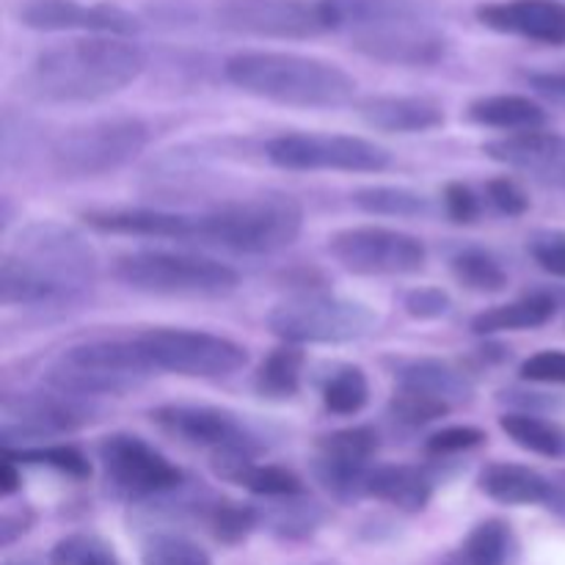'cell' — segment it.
I'll use <instances>...</instances> for the list:
<instances>
[{
	"label": "cell",
	"mask_w": 565,
	"mask_h": 565,
	"mask_svg": "<svg viewBox=\"0 0 565 565\" xmlns=\"http://www.w3.org/2000/svg\"><path fill=\"white\" fill-rule=\"evenodd\" d=\"M20 486H22L20 463L3 452V456H0V497L17 494V491H20Z\"/></svg>",
	"instance_id": "c3c4849f"
},
{
	"label": "cell",
	"mask_w": 565,
	"mask_h": 565,
	"mask_svg": "<svg viewBox=\"0 0 565 565\" xmlns=\"http://www.w3.org/2000/svg\"><path fill=\"white\" fill-rule=\"evenodd\" d=\"M149 143L147 121L108 116L70 127L50 147V169L61 180H92L114 174L138 158Z\"/></svg>",
	"instance_id": "8992f818"
},
{
	"label": "cell",
	"mask_w": 565,
	"mask_h": 565,
	"mask_svg": "<svg viewBox=\"0 0 565 565\" xmlns=\"http://www.w3.org/2000/svg\"><path fill=\"white\" fill-rule=\"evenodd\" d=\"M527 248L530 257L535 259V265L541 270H546L550 276H557V279H565V232H539V235L530 237Z\"/></svg>",
	"instance_id": "7bdbcfd3"
},
{
	"label": "cell",
	"mask_w": 565,
	"mask_h": 565,
	"mask_svg": "<svg viewBox=\"0 0 565 565\" xmlns=\"http://www.w3.org/2000/svg\"><path fill=\"white\" fill-rule=\"evenodd\" d=\"M351 44L367 58L392 66H434L447 55V36L436 22L359 33Z\"/></svg>",
	"instance_id": "ffe728a7"
},
{
	"label": "cell",
	"mask_w": 565,
	"mask_h": 565,
	"mask_svg": "<svg viewBox=\"0 0 565 565\" xmlns=\"http://www.w3.org/2000/svg\"><path fill=\"white\" fill-rule=\"evenodd\" d=\"M356 110L364 125L392 136H417L445 125V108L419 94H379L362 99Z\"/></svg>",
	"instance_id": "7402d4cb"
},
{
	"label": "cell",
	"mask_w": 565,
	"mask_h": 565,
	"mask_svg": "<svg viewBox=\"0 0 565 565\" xmlns=\"http://www.w3.org/2000/svg\"><path fill=\"white\" fill-rule=\"evenodd\" d=\"M530 81H533V86L539 88V92L550 94V97L565 99V75H533Z\"/></svg>",
	"instance_id": "f907efd6"
},
{
	"label": "cell",
	"mask_w": 565,
	"mask_h": 565,
	"mask_svg": "<svg viewBox=\"0 0 565 565\" xmlns=\"http://www.w3.org/2000/svg\"><path fill=\"white\" fill-rule=\"evenodd\" d=\"M17 17L33 31H86L88 36L132 39L141 33V20L116 3H81V0H22Z\"/></svg>",
	"instance_id": "9a60e30c"
},
{
	"label": "cell",
	"mask_w": 565,
	"mask_h": 565,
	"mask_svg": "<svg viewBox=\"0 0 565 565\" xmlns=\"http://www.w3.org/2000/svg\"><path fill=\"white\" fill-rule=\"evenodd\" d=\"M513 533L502 519H486L439 565H508Z\"/></svg>",
	"instance_id": "f546056e"
},
{
	"label": "cell",
	"mask_w": 565,
	"mask_h": 565,
	"mask_svg": "<svg viewBox=\"0 0 565 565\" xmlns=\"http://www.w3.org/2000/svg\"><path fill=\"white\" fill-rule=\"evenodd\" d=\"M450 270L452 279L469 292L497 296V292L508 290V270L502 268L494 254L483 252V248H463V252H458L452 257Z\"/></svg>",
	"instance_id": "1f68e13d"
},
{
	"label": "cell",
	"mask_w": 565,
	"mask_h": 565,
	"mask_svg": "<svg viewBox=\"0 0 565 565\" xmlns=\"http://www.w3.org/2000/svg\"><path fill=\"white\" fill-rule=\"evenodd\" d=\"M353 204L367 215L384 218H419L428 213V196L401 185H373L353 193Z\"/></svg>",
	"instance_id": "d6a6232c"
},
{
	"label": "cell",
	"mask_w": 565,
	"mask_h": 565,
	"mask_svg": "<svg viewBox=\"0 0 565 565\" xmlns=\"http://www.w3.org/2000/svg\"><path fill=\"white\" fill-rule=\"evenodd\" d=\"M265 323L287 345H345L364 340L379 326V315L353 298L298 292L276 303Z\"/></svg>",
	"instance_id": "ba28073f"
},
{
	"label": "cell",
	"mask_w": 565,
	"mask_h": 565,
	"mask_svg": "<svg viewBox=\"0 0 565 565\" xmlns=\"http://www.w3.org/2000/svg\"><path fill=\"white\" fill-rule=\"evenodd\" d=\"M99 463H103L105 480L114 486V491L130 497V500L169 494L182 483L180 469L141 436H108L99 445Z\"/></svg>",
	"instance_id": "4fadbf2b"
},
{
	"label": "cell",
	"mask_w": 565,
	"mask_h": 565,
	"mask_svg": "<svg viewBox=\"0 0 565 565\" xmlns=\"http://www.w3.org/2000/svg\"><path fill=\"white\" fill-rule=\"evenodd\" d=\"M500 428L508 439L522 450L541 458H563L565 456V430L557 423L544 417H535L527 412H511L500 417Z\"/></svg>",
	"instance_id": "4dcf8cb0"
},
{
	"label": "cell",
	"mask_w": 565,
	"mask_h": 565,
	"mask_svg": "<svg viewBox=\"0 0 565 565\" xmlns=\"http://www.w3.org/2000/svg\"><path fill=\"white\" fill-rule=\"evenodd\" d=\"M445 210L452 224H475L480 215V202L472 188L463 182H450L445 188Z\"/></svg>",
	"instance_id": "7dc6e473"
},
{
	"label": "cell",
	"mask_w": 565,
	"mask_h": 565,
	"mask_svg": "<svg viewBox=\"0 0 565 565\" xmlns=\"http://www.w3.org/2000/svg\"><path fill=\"white\" fill-rule=\"evenodd\" d=\"M147 70L141 44L121 36H81L53 44L25 72V92L42 103H99L125 92Z\"/></svg>",
	"instance_id": "7a4b0ae2"
},
{
	"label": "cell",
	"mask_w": 565,
	"mask_h": 565,
	"mask_svg": "<svg viewBox=\"0 0 565 565\" xmlns=\"http://www.w3.org/2000/svg\"><path fill=\"white\" fill-rule=\"evenodd\" d=\"M406 312L414 320H436L450 312L452 301L441 287H417L406 296Z\"/></svg>",
	"instance_id": "f6af8a7d"
},
{
	"label": "cell",
	"mask_w": 565,
	"mask_h": 565,
	"mask_svg": "<svg viewBox=\"0 0 565 565\" xmlns=\"http://www.w3.org/2000/svg\"><path fill=\"white\" fill-rule=\"evenodd\" d=\"M370 401V381L362 367H342L323 386V406L337 417H353Z\"/></svg>",
	"instance_id": "e575fe53"
},
{
	"label": "cell",
	"mask_w": 565,
	"mask_h": 565,
	"mask_svg": "<svg viewBox=\"0 0 565 565\" xmlns=\"http://www.w3.org/2000/svg\"><path fill=\"white\" fill-rule=\"evenodd\" d=\"M329 31H345L351 36L370 31H386L397 25L436 22L439 0H320Z\"/></svg>",
	"instance_id": "e0dca14e"
},
{
	"label": "cell",
	"mask_w": 565,
	"mask_h": 565,
	"mask_svg": "<svg viewBox=\"0 0 565 565\" xmlns=\"http://www.w3.org/2000/svg\"><path fill=\"white\" fill-rule=\"evenodd\" d=\"M489 436L480 428H472V425H452V428L436 430L434 436H428L425 441V452L434 458H447L458 456V452H469L475 447L486 445Z\"/></svg>",
	"instance_id": "60d3db41"
},
{
	"label": "cell",
	"mask_w": 565,
	"mask_h": 565,
	"mask_svg": "<svg viewBox=\"0 0 565 565\" xmlns=\"http://www.w3.org/2000/svg\"><path fill=\"white\" fill-rule=\"evenodd\" d=\"M303 364H307V353L301 345H279L263 359L254 375V390L268 401H287L296 397L303 381Z\"/></svg>",
	"instance_id": "f1b7e54d"
},
{
	"label": "cell",
	"mask_w": 565,
	"mask_h": 565,
	"mask_svg": "<svg viewBox=\"0 0 565 565\" xmlns=\"http://www.w3.org/2000/svg\"><path fill=\"white\" fill-rule=\"evenodd\" d=\"M92 243L58 221L28 224L0 263V301L6 307H61L81 301L97 281Z\"/></svg>",
	"instance_id": "6da1fadb"
},
{
	"label": "cell",
	"mask_w": 565,
	"mask_h": 565,
	"mask_svg": "<svg viewBox=\"0 0 565 565\" xmlns=\"http://www.w3.org/2000/svg\"><path fill=\"white\" fill-rule=\"evenodd\" d=\"M296 500H290V511H285L276 519V533H279L281 539H307V535L315 533V527H318L320 522L318 508L298 505Z\"/></svg>",
	"instance_id": "bcb514c9"
},
{
	"label": "cell",
	"mask_w": 565,
	"mask_h": 565,
	"mask_svg": "<svg viewBox=\"0 0 565 565\" xmlns=\"http://www.w3.org/2000/svg\"><path fill=\"white\" fill-rule=\"evenodd\" d=\"M452 412V406L441 397L430 395V392L414 390V386H397V392L390 401V414L397 423L408 425V428H423V425L445 419Z\"/></svg>",
	"instance_id": "d590c367"
},
{
	"label": "cell",
	"mask_w": 565,
	"mask_h": 565,
	"mask_svg": "<svg viewBox=\"0 0 565 565\" xmlns=\"http://www.w3.org/2000/svg\"><path fill=\"white\" fill-rule=\"evenodd\" d=\"M519 375L530 384H550V386H565V351L561 348H546V351L533 353L524 359Z\"/></svg>",
	"instance_id": "b9f144b4"
},
{
	"label": "cell",
	"mask_w": 565,
	"mask_h": 565,
	"mask_svg": "<svg viewBox=\"0 0 565 565\" xmlns=\"http://www.w3.org/2000/svg\"><path fill=\"white\" fill-rule=\"evenodd\" d=\"M92 230L103 235L125 237H158V241H193L196 237V215L169 213L152 207H105L83 213Z\"/></svg>",
	"instance_id": "44dd1931"
},
{
	"label": "cell",
	"mask_w": 565,
	"mask_h": 565,
	"mask_svg": "<svg viewBox=\"0 0 565 565\" xmlns=\"http://www.w3.org/2000/svg\"><path fill=\"white\" fill-rule=\"evenodd\" d=\"M154 367L136 340H94L72 345L50 364L47 384L72 397L127 395L147 384Z\"/></svg>",
	"instance_id": "5b68a950"
},
{
	"label": "cell",
	"mask_w": 565,
	"mask_h": 565,
	"mask_svg": "<svg viewBox=\"0 0 565 565\" xmlns=\"http://www.w3.org/2000/svg\"><path fill=\"white\" fill-rule=\"evenodd\" d=\"M329 252L356 276H414L428 263V248L417 235L373 224L337 232Z\"/></svg>",
	"instance_id": "8fae6325"
},
{
	"label": "cell",
	"mask_w": 565,
	"mask_h": 565,
	"mask_svg": "<svg viewBox=\"0 0 565 565\" xmlns=\"http://www.w3.org/2000/svg\"><path fill=\"white\" fill-rule=\"evenodd\" d=\"M364 494L397 508L401 513H423L434 500V480L417 467L386 463L370 472Z\"/></svg>",
	"instance_id": "d4e9b609"
},
{
	"label": "cell",
	"mask_w": 565,
	"mask_h": 565,
	"mask_svg": "<svg viewBox=\"0 0 565 565\" xmlns=\"http://www.w3.org/2000/svg\"><path fill=\"white\" fill-rule=\"evenodd\" d=\"M152 423L171 439L202 450L254 447L252 434L230 412L210 406H163L152 412Z\"/></svg>",
	"instance_id": "ac0fdd59"
},
{
	"label": "cell",
	"mask_w": 565,
	"mask_h": 565,
	"mask_svg": "<svg viewBox=\"0 0 565 565\" xmlns=\"http://www.w3.org/2000/svg\"><path fill=\"white\" fill-rule=\"evenodd\" d=\"M270 163L285 171H345L375 174L390 169L392 154L381 143L342 132H281L265 147Z\"/></svg>",
	"instance_id": "30bf717a"
},
{
	"label": "cell",
	"mask_w": 565,
	"mask_h": 565,
	"mask_svg": "<svg viewBox=\"0 0 565 565\" xmlns=\"http://www.w3.org/2000/svg\"><path fill=\"white\" fill-rule=\"evenodd\" d=\"M478 22L497 33L565 47V6L561 0H491L478 6Z\"/></svg>",
	"instance_id": "d6986e66"
},
{
	"label": "cell",
	"mask_w": 565,
	"mask_h": 565,
	"mask_svg": "<svg viewBox=\"0 0 565 565\" xmlns=\"http://www.w3.org/2000/svg\"><path fill=\"white\" fill-rule=\"evenodd\" d=\"M3 447H36L47 436L72 434L92 423L94 408L83 397L64 395V392H31V395L11 397L3 403Z\"/></svg>",
	"instance_id": "5bb4252c"
},
{
	"label": "cell",
	"mask_w": 565,
	"mask_h": 565,
	"mask_svg": "<svg viewBox=\"0 0 565 565\" xmlns=\"http://www.w3.org/2000/svg\"><path fill=\"white\" fill-rule=\"evenodd\" d=\"M557 312V301L546 292H533L519 301L500 303V307H489L480 315H475L472 331L480 337L508 334V331H530L541 329L550 323Z\"/></svg>",
	"instance_id": "4316f807"
},
{
	"label": "cell",
	"mask_w": 565,
	"mask_h": 565,
	"mask_svg": "<svg viewBox=\"0 0 565 565\" xmlns=\"http://www.w3.org/2000/svg\"><path fill=\"white\" fill-rule=\"evenodd\" d=\"M141 565H213L207 552L182 535H158L143 546Z\"/></svg>",
	"instance_id": "ab89813d"
},
{
	"label": "cell",
	"mask_w": 565,
	"mask_h": 565,
	"mask_svg": "<svg viewBox=\"0 0 565 565\" xmlns=\"http://www.w3.org/2000/svg\"><path fill=\"white\" fill-rule=\"evenodd\" d=\"M50 565H119L114 546L88 533H72L50 552Z\"/></svg>",
	"instance_id": "f35d334b"
},
{
	"label": "cell",
	"mask_w": 565,
	"mask_h": 565,
	"mask_svg": "<svg viewBox=\"0 0 565 565\" xmlns=\"http://www.w3.org/2000/svg\"><path fill=\"white\" fill-rule=\"evenodd\" d=\"M478 489L500 505H546L555 483L522 463L494 461L478 475Z\"/></svg>",
	"instance_id": "cb8c5ba5"
},
{
	"label": "cell",
	"mask_w": 565,
	"mask_h": 565,
	"mask_svg": "<svg viewBox=\"0 0 565 565\" xmlns=\"http://www.w3.org/2000/svg\"><path fill=\"white\" fill-rule=\"evenodd\" d=\"M6 456L14 458L17 463H39V467H50L70 478H88L92 475V463L83 456L77 447L72 445H36V447H20V450H6Z\"/></svg>",
	"instance_id": "8d00e7d4"
},
{
	"label": "cell",
	"mask_w": 565,
	"mask_h": 565,
	"mask_svg": "<svg viewBox=\"0 0 565 565\" xmlns=\"http://www.w3.org/2000/svg\"><path fill=\"white\" fill-rule=\"evenodd\" d=\"M204 519H207V527L213 533V539L224 546L243 544L259 524V513L252 505H243V502L232 500H221L215 505H210Z\"/></svg>",
	"instance_id": "836d02e7"
},
{
	"label": "cell",
	"mask_w": 565,
	"mask_h": 565,
	"mask_svg": "<svg viewBox=\"0 0 565 565\" xmlns=\"http://www.w3.org/2000/svg\"><path fill=\"white\" fill-rule=\"evenodd\" d=\"M397 381H401V386L430 392L450 406L467 403L472 397V384H469L467 375L452 364L441 362V359H414V362L403 364Z\"/></svg>",
	"instance_id": "83f0119b"
},
{
	"label": "cell",
	"mask_w": 565,
	"mask_h": 565,
	"mask_svg": "<svg viewBox=\"0 0 565 565\" xmlns=\"http://www.w3.org/2000/svg\"><path fill=\"white\" fill-rule=\"evenodd\" d=\"M486 196L494 204L497 213L511 215V218H519V215H524L530 210L527 191L516 180H511V177H494V180H489Z\"/></svg>",
	"instance_id": "ee69618b"
},
{
	"label": "cell",
	"mask_w": 565,
	"mask_h": 565,
	"mask_svg": "<svg viewBox=\"0 0 565 565\" xmlns=\"http://www.w3.org/2000/svg\"><path fill=\"white\" fill-rule=\"evenodd\" d=\"M379 452V434L373 428H342L318 439L315 475L337 500H356L364 494L370 461Z\"/></svg>",
	"instance_id": "2e32d148"
},
{
	"label": "cell",
	"mask_w": 565,
	"mask_h": 565,
	"mask_svg": "<svg viewBox=\"0 0 565 565\" xmlns=\"http://www.w3.org/2000/svg\"><path fill=\"white\" fill-rule=\"evenodd\" d=\"M213 20L224 31L263 39H312L329 33L320 0H215Z\"/></svg>",
	"instance_id": "7c38bea8"
},
{
	"label": "cell",
	"mask_w": 565,
	"mask_h": 565,
	"mask_svg": "<svg viewBox=\"0 0 565 565\" xmlns=\"http://www.w3.org/2000/svg\"><path fill=\"white\" fill-rule=\"evenodd\" d=\"M241 489L252 491L254 497L265 500H292L303 494V480L292 469L276 467V463H254L241 480Z\"/></svg>",
	"instance_id": "74e56055"
},
{
	"label": "cell",
	"mask_w": 565,
	"mask_h": 565,
	"mask_svg": "<svg viewBox=\"0 0 565 565\" xmlns=\"http://www.w3.org/2000/svg\"><path fill=\"white\" fill-rule=\"evenodd\" d=\"M154 373L226 379L248 364V351L230 337L193 329H149L136 337Z\"/></svg>",
	"instance_id": "9c48e42d"
},
{
	"label": "cell",
	"mask_w": 565,
	"mask_h": 565,
	"mask_svg": "<svg viewBox=\"0 0 565 565\" xmlns=\"http://www.w3.org/2000/svg\"><path fill=\"white\" fill-rule=\"evenodd\" d=\"M546 508H550L552 513H555L557 519H563L565 522V489H561V486H555L550 494V500H546Z\"/></svg>",
	"instance_id": "816d5d0a"
},
{
	"label": "cell",
	"mask_w": 565,
	"mask_h": 565,
	"mask_svg": "<svg viewBox=\"0 0 565 565\" xmlns=\"http://www.w3.org/2000/svg\"><path fill=\"white\" fill-rule=\"evenodd\" d=\"M469 119L480 127L505 130L508 136H513V132L544 130L550 116H546L544 105L524 94H491V97H480L469 105Z\"/></svg>",
	"instance_id": "484cf974"
},
{
	"label": "cell",
	"mask_w": 565,
	"mask_h": 565,
	"mask_svg": "<svg viewBox=\"0 0 565 565\" xmlns=\"http://www.w3.org/2000/svg\"><path fill=\"white\" fill-rule=\"evenodd\" d=\"M491 160L544 177H565V138L552 130L513 132L483 147Z\"/></svg>",
	"instance_id": "603a6c76"
},
{
	"label": "cell",
	"mask_w": 565,
	"mask_h": 565,
	"mask_svg": "<svg viewBox=\"0 0 565 565\" xmlns=\"http://www.w3.org/2000/svg\"><path fill=\"white\" fill-rule=\"evenodd\" d=\"M303 230V207L281 191L226 202L196 215V243L235 254H276L292 246Z\"/></svg>",
	"instance_id": "277c9868"
},
{
	"label": "cell",
	"mask_w": 565,
	"mask_h": 565,
	"mask_svg": "<svg viewBox=\"0 0 565 565\" xmlns=\"http://www.w3.org/2000/svg\"><path fill=\"white\" fill-rule=\"evenodd\" d=\"M116 279L136 292L166 298H221L241 276L218 259L177 252H132L116 259Z\"/></svg>",
	"instance_id": "52a82bcc"
},
{
	"label": "cell",
	"mask_w": 565,
	"mask_h": 565,
	"mask_svg": "<svg viewBox=\"0 0 565 565\" xmlns=\"http://www.w3.org/2000/svg\"><path fill=\"white\" fill-rule=\"evenodd\" d=\"M232 86L290 108H342L356 97V81L342 66L279 50H243L226 58Z\"/></svg>",
	"instance_id": "3957f363"
},
{
	"label": "cell",
	"mask_w": 565,
	"mask_h": 565,
	"mask_svg": "<svg viewBox=\"0 0 565 565\" xmlns=\"http://www.w3.org/2000/svg\"><path fill=\"white\" fill-rule=\"evenodd\" d=\"M28 524H31V516H22V513H14V516H11V513H6L3 522H0V544H14L20 535L28 533Z\"/></svg>",
	"instance_id": "681fc988"
}]
</instances>
